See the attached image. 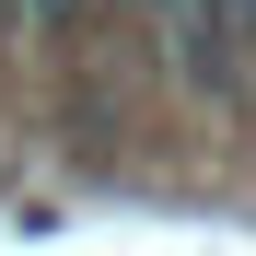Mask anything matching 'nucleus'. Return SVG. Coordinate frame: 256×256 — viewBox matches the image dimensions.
Segmentation results:
<instances>
[{
  "instance_id": "1",
  "label": "nucleus",
  "mask_w": 256,
  "mask_h": 256,
  "mask_svg": "<svg viewBox=\"0 0 256 256\" xmlns=\"http://www.w3.org/2000/svg\"><path fill=\"white\" fill-rule=\"evenodd\" d=\"M163 47L198 94H233L256 70V0H175V24H163Z\"/></svg>"
},
{
  "instance_id": "2",
  "label": "nucleus",
  "mask_w": 256,
  "mask_h": 256,
  "mask_svg": "<svg viewBox=\"0 0 256 256\" xmlns=\"http://www.w3.org/2000/svg\"><path fill=\"white\" fill-rule=\"evenodd\" d=\"M12 12H24V24H82L94 0H12Z\"/></svg>"
},
{
  "instance_id": "3",
  "label": "nucleus",
  "mask_w": 256,
  "mask_h": 256,
  "mask_svg": "<svg viewBox=\"0 0 256 256\" xmlns=\"http://www.w3.org/2000/svg\"><path fill=\"white\" fill-rule=\"evenodd\" d=\"M140 12H152V24H175V0H140Z\"/></svg>"
},
{
  "instance_id": "4",
  "label": "nucleus",
  "mask_w": 256,
  "mask_h": 256,
  "mask_svg": "<svg viewBox=\"0 0 256 256\" xmlns=\"http://www.w3.org/2000/svg\"><path fill=\"white\" fill-rule=\"evenodd\" d=\"M0 12H12V0H0Z\"/></svg>"
}]
</instances>
